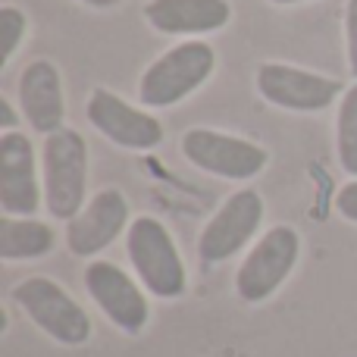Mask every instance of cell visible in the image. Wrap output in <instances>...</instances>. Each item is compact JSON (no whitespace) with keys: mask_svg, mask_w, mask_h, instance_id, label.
<instances>
[{"mask_svg":"<svg viewBox=\"0 0 357 357\" xmlns=\"http://www.w3.org/2000/svg\"><path fill=\"white\" fill-rule=\"evenodd\" d=\"M88 119L91 126L107 135L113 144L129 151H148L163 142V126L157 123L151 113L135 110L126 104L119 94L107 91V88H94L88 98Z\"/></svg>","mask_w":357,"mask_h":357,"instance_id":"10","label":"cell"},{"mask_svg":"<svg viewBox=\"0 0 357 357\" xmlns=\"http://www.w3.org/2000/svg\"><path fill=\"white\" fill-rule=\"evenodd\" d=\"M339 160L345 173L357 176V85L339 107Z\"/></svg>","mask_w":357,"mask_h":357,"instance_id":"16","label":"cell"},{"mask_svg":"<svg viewBox=\"0 0 357 357\" xmlns=\"http://www.w3.org/2000/svg\"><path fill=\"white\" fill-rule=\"evenodd\" d=\"M129 222V201L116 188H100L82 207L75 220L66 222V245L75 257H94L123 235Z\"/></svg>","mask_w":357,"mask_h":357,"instance_id":"11","label":"cell"},{"mask_svg":"<svg viewBox=\"0 0 357 357\" xmlns=\"http://www.w3.org/2000/svg\"><path fill=\"white\" fill-rule=\"evenodd\" d=\"M41 204L35 151L19 132L0 135V207L6 216H31Z\"/></svg>","mask_w":357,"mask_h":357,"instance_id":"12","label":"cell"},{"mask_svg":"<svg viewBox=\"0 0 357 357\" xmlns=\"http://www.w3.org/2000/svg\"><path fill=\"white\" fill-rule=\"evenodd\" d=\"M182 154L204 173L235 178V182L257 176L270 160L260 144L213 129H188L182 135Z\"/></svg>","mask_w":357,"mask_h":357,"instance_id":"8","label":"cell"},{"mask_svg":"<svg viewBox=\"0 0 357 357\" xmlns=\"http://www.w3.org/2000/svg\"><path fill=\"white\" fill-rule=\"evenodd\" d=\"M126 251L135 266L142 285L154 298H182L188 289V273H185L182 254H178L173 235L157 216H138L129 222L126 232Z\"/></svg>","mask_w":357,"mask_h":357,"instance_id":"1","label":"cell"},{"mask_svg":"<svg viewBox=\"0 0 357 357\" xmlns=\"http://www.w3.org/2000/svg\"><path fill=\"white\" fill-rule=\"evenodd\" d=\"M19 100H22V113L31 123V129L41 132L44 138L63 129V85L60 73L50 60H35L22 69L19 79Z\"/></svg>","mask_w":357,"mask_h":357,"instance_id":"13","label":"cell"},{"mask_svg":"<svg viewBox=\"0 0 357 357\" xmlns=\"http://www.w3.org/2000/svg\"><path fill=\"white\" fill-rule=\"evenodd\" d=\"M345 41H348V63L357 75V0H348L345 6Z\"/></svg>","mask_w":357,"mask_h":357,"instance_id":"18","label":"cell"},{"mask_svg":"<svg viewBox=\"0 0 357 357\" xmlns=\"http://www.w3.org/2000/svg\"><path fill=\"white\" fill-rule=\"evenodd\" d=\"M260 222H264V201H260V195L254 188L235 191V195H229L226 204L210 216L207 226L201 229L197 257L210 266L235 257V254L254 238Z\"/></svg>","mask_w":357,"mask_h":357,"instance_id":"6","label":"cell"},{"mask_svg":"<svg viewBox=\"0 0 357 357\" xmlns=\"http://www.w3.org/2000/svg\"><path fill=\"white\" fill-rule=\"evenodd\" d=\"M229 0H151L144 19L163 35H204L229 22Z\"/></svg>","mask_w":357,"mask_h":357,"instance_id":"14","label":"cell"},{"mask_svg":"<svg viewBox=\"0 0 357 357\" xmlns=\"http://www.w3.org/2000/svg\"><path fill=\"white\" fill-rule=\"evenodd\" d=\"M335 210H339V216L357 222V182H348L345 188L335 195Z\"/></svg>","mask_w":357,"mask_h":357,"instance_id":"19","label":"cell"},{"mask_svg":"<svg viewBox=\"0 0 357 357\" xmlns=\"http://www.w3.org/2000/svg\"><path fill=\"white\" fill-rule=\"evenodd\" d=\"M85 289L104 317L126 335H138L151 320V304L138 282L110 260H91L85 266Z\"/></svg>","mask_w":357,"mask_h":357,"instance_id":"7","label":"cell"},{"mask_svg":"<svg viewBox=\"0 0 357 357\" xmlns=\"http://www.w3.org/2000/svg\"><path fill=\"white\" fill-rule=\"evenodd\" d=\"M13 301L19 304L25 317L50 335L54 342L69 348H79L91 339V317L85 314L79 301L63 289L60 282L47 276H31L13 289Z\"/></svg>","mask_w":357,"mask_h":357,"instance_id":"3","label":"cell"},{"mask_svg":"<svg viewBox=\"0 0 357 357\" xmlns=\"http://www.w3.org/2000/svg\"><path fill=\"white\" fill-rule=\"evenodd\" d=\"M22 35H25V13L16 10V6H3L0 10V66L10 63Z\"/></svg>","mask_w":357,"mask_h":357,"instance_id":"17","label":"cell"},{"mask_svg":"<svg viewBox=\"0 0 357 357\" xmlns=\"http://www.w3.org/2000/svg\"><path fill=\"white\" fill-rule=\"evenodd\" d=\"M82 3H88V6H100V10H107V6H116L119 0H82Z\"/></svg>","mask_w":357,"mask_h":357,"instance_id":"21","label":"cell"},{"mask_svg":"<svg viewBox=\"0 0 357 357\" xmlns=\"http://www.w3.org/2000/svg\"><path fill=\"white\" fill-rule=\"evenodd\" d=\"M216 54L204 41H185L169 47L160 60L144 69L138 82V98L148 107H173L210 79Z\"/></svg>","mask_w":357,"mask_h":357,"instance_id":"4","label":"cell"},{"mask_svg":"<svg viewBox=\"0 0 357 357\" xmlns=\"http://www.w3.org/2000/svg\"><path fill=\"white\" fill-rule=\"evenodd\" d=\"M0 126H3V129H13V126H16V113H13V107L6 98H0Z\"/></svg>","mask_w":357,"mask_h":357,"instance_id":"20","label":"cell"},{"mask_svg":"<svg viewBox=\"0 0 357 357\" xmlns=\"http://www.w3.org/2000/svg\"><path fill=\"white\" fill-rule=\"evenodd\" d=\"M257 91L273 107L295 113H317L326 110L342 94L339 79H326L310 69H298L289 63H264L257 69Z\"/></svg>","mask_w":357,"mask_h":357,"instance_id":"9","label":"cell"},{"mask_svg":"<svg viewBox=\"0 0 357 357\" xmlns=\"http://www.w3.org/2000/svg\"><path fill=\"white\" fill-rule=\"evenodd\" d=\"M44 204L56 220H75L88 188V144L79 132L60 129L44 138Z\"/></svg>","mask_w":357,"mask_h":357,"instance_id":"2","label":"cell"},{"mask_svg":"<svg viewBox=\"0 0 357 357\" xmlns=\"http://www.w3.org/2000/svg\"><path fill=\"white\" fill-rule=\"evenodd\" d=\"M273 3H298V0H273Z\"/></svg>","mask_w":357,"mask_h":357,"instance_id":"22","label":"cell"},{"mask_svg":"<svg viewBox=\"0 0 357 357\" xmlns=\"http://www.w3.org/2000/svg\"><path fill=\"white\" fill-rule=\"evenodd\" d=\"M54 229L35 216H3L0 220V257L35 260L54 251Z\"/></svg>","mask_w":357,"mask_h":357,"instance_id":"15","label":"cell"},{"mask_svg":"<svg viewBox=\"0 0 357 357\" xmlns=\"http://www.w3.org/2000/svg\"><path fill=\"white\" fill-rule=\"evenodd\" d=\"M301 257V235L291 226H273L260 235V241L248 251L235 273V291L241 301L260 304L276 295L282 282L291 276Z\"/></svg>","mask_w":357,"mask_h":357,"instance_id":"5","label":"cell"}]
</instances>
